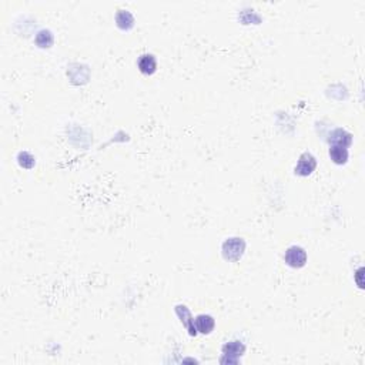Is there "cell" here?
Wrapping results in <instances>:
<instances>
[{
    "label": "cell",
    "instance_id": "8992f818",
    "mask_svg": "<svg viewBox=\"0 0 365 365\" xmlns=\"http://www.w3.org/2000/svg\"><path fill=\"white\" fill-rule=\"evenodd\" d=\"M352 143V134L347 133L344 129H337L331 133L330 136V144L342 145V147H348Z\"/></svg>",
    "mask_w": 365,
    "mask_h": 365
},
{
    "label": "cell",
    "instance_id": "4fadbf2b",
    "mask_svg": "<svg viewBox=\"0 0 365 365\" xmlns=\"http://www.w3.org/2000/svg\"><path fill=\"white\" fill-rule=\"evenodd\" d=\"M361 273H362V268H359V270H358L357 281H358V285H359V287L362 288V282H361Z\"/></svg>",
    "mask_w": 365,
    "mask_h": 365
},
{
    "label": "cell",
    "instance_id": "52a82bcc",
    "mask_svg": "<svg viewBox=\"0 0 365 365\" xmlns=\"http://www.w3.org/2000/svg\"><path fill=\"white\" fill-rule=\"evenodd\" d=\"M194 324H196V330L200 331L201 334H210L214 330L215 321L211 315L201 314V315H197V318L194 319Z\"/></svg>",
    "mask_w": 365,
    "mask_h": 365
},
{
    "label": "cell",
    "instance_id": "ba28073f",
    "mask_svg": "<svg viewBox=\"0 0 365 365\" xmlns=\"http://www.w3.org/2000/svg\"><path fill=\"white\" fill-rule=\"evenodd\" d=\"M330 157L335 164H345L348 160V150H347V147L333 144L330 149Z\"/></svg>",
    "mask_w": 365,
    "mask_h": 365
},
{
    "label": "cell",
    "instance_id": "7c38bea8",
    "mask_svg": "<svg viewBox=\"0 0 365 365\" xmlns=\"http://www.w3.org/2000/svg\"><path fill=\"white\" fill-rule=\"evenodd\" d=\"M19 163H20V166L24 168H31L34 166V157L30 156L29 153L23 152L19 154Z\"/></svg>",
    "mask_w": 365,
    "mask_h": 365
},
{
    "label": "cell",
    "instance_id": "8fae6325",
    "mask_svg": "<svg viewBox=\"0 0 365 365\" xmlns=\"http://www.w3.org/2000/svg\"><path fill=\"white\" fill-rule=\"evenodd\" d=\"M36 45L39 47H50L53 45V34L50 30H40L36 36Z\"/></svg>",
    "mask_w": 365,
    "mask_h": 365
},
{
    "label": "cell",
    "instance_id": "7a4b0ae2",
    "mask_svg": "<svg viewBox=\"0 0 365 365\" xmlns=\"http://www.w3.org/2000/svg\"><path fill=\"white\" fill-rule=\"evenodd\" d=\"M285 263L293 268H301L305 266L307 263V252L304 248L298 247V245H293L289 247L288 250L285 251V256H284Z\"/></svg>",
    "mask_w": 365,
    "mask_h": 365
},
{
    "label": "cell",
    "instance_id": "6da1fadb",
    "mask_svg": "<svg viewBox=\"0 0 365 365\" xmlns=\"http://www.w3.org/2000/svg\"><path fill=\"white\" fill-rule=\"evenodd\" d=\"M245 251V243L243 238H228L223 244V257L227 261H238Z\"/></svg>",
    "mask_w": 365,
    "mask_h": 365
},
{
    "label": "cell",
    "instance_id": "9c48e42d",
    "mask_svg": "<svg viewBox=\"0 0 365 365\" xmlns=\"http://www.w3.org/2000/svg\"><path fill=\"white\" fill-rule=\"evenodd\" d=\"M116 22H117V26H119L120 29L127 30V29H131V27H133V24H134V17H133L131 13L127 12V10H119V13L116 15Z\"/></svg>",
    "mask_w": 365,
    "mask_h": 365
},
{
    "label": "cell",
    "instance_id": "3957f363",
    "mask_svg": "<svg viewBox=\"0 0 365 365\" xmlns=\"http://www.w3.org/2000/svg\"><path fill=\"white\" fill-rule=\"evenodd\" d=\"M317 167V160L312 156L311 153H304L301 154V157L298 160L296 166V174L297 175H310Z\"/></svg>",
    "mask_w": 365,
    "mask_h": 365
},
{
    "label": "cell",
    "instance_id": "5b68a950",
    "mask_svg": "<svg viewBox=\"0 0 365 365\" xmlns=\"http://www.w3.org/2000/svg\"><path fill=\"white\" fill-rule=\"evenodd\" d=\"M175 312H177V315L181 318V322L186 325V328L189 330L190 335L197 334V330L194 327V318L191 317V314L190 311L187 310V307H186V305H177V307H175Z\"/></svg>",
    "mask_w": 365,
    "mask_h": 365
},
{
    "label": "cell",
    "instance_id": "30bf717a",
    "mask_svg": "<svg viewBox=\"0 0 365 365\" xmlns=\"http://www.w3.org/2000/svg\"><path fill=\"white\" fill-rule=\"evenodd\" d=\"M223 351H224L226 355H236V357H238V355H243V352L245 351V347H244L241 342L231 341L228 342L227 345H224Z\"/></svg>",
    "mask_w": 365,
    "mask_h": 365
},
{
    "label": "cell",
    "instance_id": "277c9868",
    "mask_svg": "<svg viewBox=\"0 0 365 365\" xmlns=\"http://www.w3.org/2000/svg\"><path fill=\"white\" fill-rule=\"evenodd\" d=\"M137 66H138V70L143 73V75H153L157 68V61H156V57L153 54H141L138 57V61H137Z\"/></svg>",
    "mask_w": 365,
    "mask_h": 365
}]
</instances>
